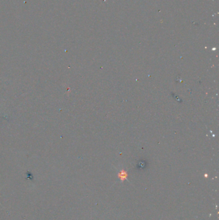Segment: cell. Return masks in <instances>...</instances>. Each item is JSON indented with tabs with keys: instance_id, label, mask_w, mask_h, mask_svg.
Masks as SVG:
<instances>
[{
	"instance_id": "cell-1",
	"label": "cell",
	"mask_w": 219,
	"mask_h": 220,
	"mask_svg": "<svg viewBox=\"0 0 219 220\" xmlns=\"http://www.w3.org/2000/svg\"><path fill=\"white\" fill-rule=\"evenodd\" d=\"M119 178L121 179V180L123 181L125 179H126V178H127V174L126 173V172H125V171H121L120 173H119Z\"/></svg>"
},
{
	"instance_id": "cell-2",
	"label": "cell",
	"mask_w": 219,
	"mask_h": 220,
	"mask_svg": "<svg viewBox=\"0 0 219 220\" xmlns=\"http://www.w3.org/2000/svg\"><path fill=\"white\" fill-rule=\"evenodd\" d=\"M0 205H1V203H0Z\"/></svg>"
}]
</instances>
